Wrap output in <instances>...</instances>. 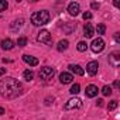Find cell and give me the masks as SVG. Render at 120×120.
Listing matches in <instances>:
<instances>
[{"label": "cell", "instance_id": "6da1fadb", "mask_svg": "<svg viewBox=\"0 0 120 120\" xmlns=\"http://www.w3.org/2000/svg\"><path fill=\"white\" fill-rule=\"evenodd\" d=\"M23 86L14 78H4L0 81V95L6 99H16L21 95Z\"/></svg>", "mask_w": 120, "mask_h": 120}, {"label": "cell", "instance_id": "7a4b0ae2", "mask_svg": "<svg viewBox=\"0 0 120 120\" xmlns=\"http://www.w3.org/2000/svg\"><path fill=\"white\" fill-rule=\"evenodd\" d=\"M49 21V13L47 10H40L31 14V23L34 26H45Z\"/></svg>", "mask_w": 120, "mask_h": 120}, {"label": "cell", "instance_id": "3957f363", "mask_svg": "<svg viewBox=\"0 0 120 120\" xmlns=\"http://www.w3.org/2000/svg\"><path fill=\"white\" fill-rule=\"evenodd\" d=\"M37 40H38L40 42L47 44V45H52L51 34H49V31H48V30H41V31L38 33V35H37Z\"/></svg>", "mask_w": 120, "mask_h": 120}, {"label": "cell", "instance_id": "277c9868", "mask_svg": "<svg viewBox=\"0 0 120 120\" xmlns=\"http://www.w3.org/2000/svg\"><path fill=\"white\" fill-rule=\"evenodd\" d=\"M55 74V69L51 67H44L40 69V78L41 79H51Z\"/></svg>", "mask_w": 120, "mask_h": 120}, {"label": "cell", "instance_id": "5b68a950", "mask_svg": "<svg viewBox=\"0 0 120 120\" xmlns=\"http://www.w3.org/2000/svg\"><path fill=\"white\" fill-rule=\"evenodd\" d=\"M81 106H82V102H81V99H79V98H72V99H69V100L65 103V109H67V110L79 109Z\"/></svg>", "mask_w": 120, "mask_h": 120}, {"label": "cell", "instance_id": "8992f818", "mask_svg": "<svg viewBox=\"0 0 120 120\" xmlns=\"http://www.w3.org/2000/svg\"><path fill=\"white\" fill-rule=\"evenodd\" d=\"M90 48H92V51H93V52H102V51H103V48H105V41H103L102 38H96V40H93V41H92Z\"/></svg>", "mask_w": 120, "mask_h": 120}, {"label": "cell", "instance_id": "52a82bcc", "mask_svg": "<svg viewBox=\"0 0 120 120\" xmlns=\"http://www.w3.org/2000/svg\"><path fill=\"white\" fill-rule=\"evenodd\" d=\"M109 62L113 67H119V64H120V52L119 51H114L109 55Z\"/></svg>", "mask_w": 120, "mask_h": 120}, {"label": "cell", "instance_id": "ba28073f", "mask_svg": "<svg viewBox=\"0 0 120 120\" xmlns=\"http://www.w3.org/2000/svg\"><path fill=\"white\" fill-rule=\"evenodd\" d=\"M98 68H99V64H98L96 61H90V62L86 65V71H88V74L92 75V76L98 74Z\"/></svg>", "mask_w": 120, "mask_h": 120}, {"label": "cell", "instance_id": "9c48e42d", "mask_svg": "<svg viewBox=\"0 0 120 120\" xmlns=\"http://www.w3.org/2000/svg\"><path fill=\"white\" fill-rule=\"evenodd\" d=\"M68 11H69L71 16H78L79 11H81V6H79V3H75V2L69 3V6H68Z\"/></svg>", "mask_w": 120, "mask_h": 120}, {"label": "cell", "instance_id": "30bf717a", "mask_svg": "<svg viewBox=\"0 0 120 120\" xmlns=\"http://www.w3.org/2000/svg\"><path fill=\"white\" fill-rule=\"evenodd\" d=\"M23 61L26 64H28L30 67H35L38 65V59L35 56H31V55H23Z\"/></svg>", "mask_w": 120, "mask_h": 120}, {"label": "cell", "instance_id": "8fae6325", "mask_svg": "<svg viewBox=\"0 0 120 120\" xmlns=\"http://www.w3.org/2000/svg\"><path fill=\"white\" fill-rule=\"evenodd\" d=\"M72 79H74V76H72L71 74H68V72H62L61 75H59V81H61V83H64V85L71 83Z\"/></svg>", "mask_w": 120, "mask_h": 120}, {"label": "cell", "instance_id": "7c38bea8", "mask_svg": "<svg viewBox=\"0 0 120 120\" xmlns=\"http://www.w3.org/2000/svg\"><path fill=\"white\" fill-rule=\"evenodd\" d=\"M95 34V30H93V26L90 24V23H88V24H85V27H83V35L86 37V38H90L92 35Z\"/></svg>", "mask_w": 120, "mask_h": 120}, {"label": "cell", "instance_id": "4fadbf2b", "mask_svg": "<svg viewBox=\"0 0 120 120\" xmlns=\"http://www.w3.org/2000/svg\"><path fill=\"white\" fill-rule=\"evenodd\" d=\"M98 92H99V89H98V86H95V85H89V86L86 88V96H88V98H95V96L98 95Z\"/></svg>", "mask_w": 120, "mask_h": 120}, {"label": "cell", "instance_id": "5bb4252c", "mask_svg": "<svg viewBox=\"0 0 120 120\" xmlns=\"http://www.w3.org/2000/svg\"><path fill=\"white\" fill-rule=\"evenodd\" d=\"M2 48L4 49V51H10V49H13V47H14V42L10 40V38H6V40H3L2 41Z\"/></svg>", "mask_w": 120, "mask_h": 120}, {"label": "cell", "instance_id": "9a60e30c", "mask_svg": "<svg viewBox=\"0 0 120 120\" xmlns=\"http://www.w3.org/2000/svg\"><path fill=\"white\" fill-rule=\"evenodd\" d=\"M69 69H71L75 75H79V76H82V75L85 74V71H83L82 67H79V65H69Z\"/></svg>", "mask_w": 120, "mask_h": 120}, {"label": "cell", "instance_id": "2e32d148", "mask_svg": "<svg viewBox=\"0 0 120 120\" xmlns=\"http://www.w3.org/2000/svg\"><path fill=\"white\" fill-rule=\"evenodd\" d=\"M68 45H69V42H68V40H61V41H59L58 42V45H56V49L58 51H65L67 48H68Z\"/></svg>", "mask_w": 120, "mask_h": 120}, {"label": "cell", "instance_id": "e0dca14e", "mask_svg": "<svg viewBox=\"0 0 120 120\" xmlns=\"http://www.w3.org/2000/svg\"><path fill=\"white\" fill-rule=\"evenodd\" d=\"M23 76H24V79L26 81H33V78H34V72L33 71H30V69H27V71H24V74H23Z\"/></svg>", "mask_w": 120, "mask_h": 120}, {"label": "cell", "instance_id": "ac0fdd59", "mask_svg": "<svg viewBox=\"0 0 120 120\" xmlns=\"http://www.w3.org/2000/svg\"><path fill=\"white\" fill-rule=\"evenodd\" d=\"M76 48H78V51L83 52V51H86V48H88V44H86L85 41H79V42H78V45H76Z\"/></svg>", "mask_w": 120, "mask_h": 120}, {"label": "cell", "instance_id": "d6986e66", "mask_svg": "<svg viewBox=\"0 0 120 120\" xmlns=\"http://www.w3.org/2000/svg\"><path fill=\"white\" fill-rule=\"evenodd\" d=\"M79 89H81V86H79V83H75V85H72V86H71V89H69V92H71L72 95H78V93H79Z\"/></svg>", "mask_w": 120, "mask_h": 120}, {"label": "cell", "instance_id": "ffe728a7", "mask_svg": "<svg viewBox=\"0 0 120 120\" xmlns=\"http://www.w3.org/2000/svg\"><path fill=\"white\" fill-rule=\"evenodd\" d=\"M23 21H24L23 19H20V20H17V21H14V24L11 26V30H13V31H16V30H17V27L20 28V27L23 26Z\"/></svg>", "mask_w": 120, "mask_h": 120}, {"label": "cell", "instance_id": "44dd1931", "mask_svg": "<svg viewBox=\"0 0 120 120\" xmlns=\"http://www.w3.org/2000/svg\"><path fill=\"white\" fill-rule=\"evenodd\" d=\"M102 93H103L105 96H109V95H112V88H110V86H107V85H105V86L102 88Z\"/></svg>", "mask_w": 120, "mask_h": 120}, {"label": "cell", "instance_id": "7402d4cb", "mask_svg": "<svg viewBox=\"0 0 120 120\" xmlns=\"http://www.w3.org/2000/svg\"><path fill=\"white\" fill-rule=\"evenodd\" d=\"M17 45H19V47H26V45H27V38H26V37H20V38L17 40Z\"/></svg>", "mask_w": 120, "mask_h": 120}, {"label": "cell", "instance_id": "603a6c76", "mask_svg": "<svg viewBox=\"0 0 120 120\" xmlns=\"http://www.w3.org/2000/svg\"><path fill=\"white\" fill-rule=\"evenodd\" d=\"M105 31H106L105 24H98V27H96V33H98V34H105Z\"/></svg>", "mask_w": 120, "mask_h": 120}, {"label": "cell", "instance_id": "cb8c5ba5", "mask_svg": "<svg viewBox=\"0 0 120 120\" xmlns=\"http://www.w3.org/2000/svg\"><path fill=\"white\" fill-rule=\"evenodd\" d=\"M7 7H9V3L6 0H0V11H4Z\"/></svg>", "mask_w": 120, "mask_h": 120}, {"label": "cell", "instance_id": "d4e9b609", "mask_svg": "<svg viewBox=\"0 0 120 120\" xmlns=\"http://www.w3.org/2000/svg\"><path fill=\"white\" fill-rule=\"evenodd\" d=\"M116 107H117V100H112L109 103V110H114Z\"/></svg>", "mask_w": 120, "mask_h": 120}, {"label": "cell", "instance_id": "484cf974", "mask_svg": "<svg viewBox=\"0 0 120 120\" xmlns=\"http://www.w3.org/2000/svg\"><path fill=\"white\" fill-rule=\"evenodd\" d=\"M83 19H85V20H90V19H92V13L85 11V13H83Z\"/></svg>", "mask_w": 120, "mask_h": 120}, {"label": "cell", "instance_id": "4316f807", "mask_svg": "<svg viewBox=\"0 0 120 120\" xmlns=\"http://www.w3.org/2000/svg\"><path fill=\"white\" fill-rule=\"evenodd\" d=\"M92 9H99V3H92Z\"/></svg>", "mask_w": 120, "mask_h": 120}, {"label": "cell", "instance_id": "83f0119b", "mask_svg": "<svg viewBox=\"0 0 120 120\" xmlns=\"http://www.w3.org/2000/svg\"><path fill=\"white\" fill-rule=\"evenodd\" d=\"M6 74V68H0V76Z\"/></svg>", "mask_w": 120, "mask_h": 120}, {"label": "cell", "instance_id": "f1b7e54d", "mask_svg": "<svg viewBox=\"0 0 120 120\" xmlns=\"http://www.w3.org/2000/svg\"><path fill=\"white\" fill-rule=\"evenodd\" d=\"M114 40H116V41H117V42H119V41H120V38H119V33H116V34H114Z\"/></svg>", "mask_w": 120, "mask_h": 120}, {"label": "cell", "instance_id": "f546056e", "mask_svg": "<svg viewBox=\"0 0 120 120\" xmlns=\"http://www.w3.org/2000/svg\"><path fill=\"white\" fill-rule=\"evenodd\" d=\"M98 106H103V100L102 99H98Z\"/></svg>", "mask_w": 120, "mask_h": 120}, {"label": "cell", "instance_id": "4dcf8cb0", "mask_svg": "<svg viewBox=\"0 0 120 120\" xmlns=\"http://www.w3.org/2000/svg\"><path fill=\"white\" fill-rule=\"evenodd\" d=\"M2 114H4V109H3V107H0V116H2Z\"/></svg>", "mask_w": 120, "mask_h": 120}, {"label": "cell", "instance_id": "1f68e13d", "mask_svg": "<svg viewBox=\"0 0 120 120\" xmlns=\"http://www.w3.org/2000/svg\"><path fill=\"white\" fill-rule=\"evenodd\" d=\"M114 86H116V88H119V86H120V83H119V81H116V82H114Z\"/></svg>", "mask_w": 120, "mask_h": 120}]
</instances>
